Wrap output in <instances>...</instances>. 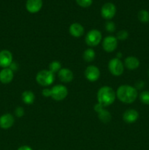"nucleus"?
Masks as SVG:
<instances>
[{"label":"nucleus","instance_id":"nucleus-1","mask_svg":"<svg viewBox=\"0 0 149 150\" xmlns=\"http://www.w3.org/2000/svg\"><path fill=\"white\" fill-rule=\"evenodd\" d=\"M137 96V90L135 87L130 85H121L116 91V97L124 103H132L136 100Z\"/></svg>","mask_w":149,"mask_h":150},{"label":"nucleus","instance_id":"nucleus-2","mask_svg":"<svg viewBox=\"0 0 149 150\" xmlns=\"http://www.w3.org/2000/svg\"><path fill=\"white\" fill-rule=\"evenodd\" d=\"M97 101L102 107L110 106L115 100L116 93L115 91L108 86H103L97 92Z\"/></svg>","mask_w":149,"mask_h":150},{"label":"nucleus","instance_id":"nucleus-3","mask_svg":"<svg viewBox=\"0 0 149 150\" xmlns=\"http://www.w3.org/2000/svg\"><path fill=\"white\" fill-rule=\"evenodd\" d=\"M55 80V74L49 70H42L38 72L36 76V81L38 84L42 86H49Z\"/></svg>","mask_w":149,"mask_h":150},{"label":"nucleus","instance_id":"nucleus-4","mask_svg":"<svg viewBox=\"0 0 149 150\" xmlns=\"http://www.w3.org/2000/svg\"><path fill=\"white\" fill-rule=\"evenodd\" d=\"M108 70L112 76H120L124 71V64L121 59L115 57L108 62Z\"/></svg>","mask_w":149,"mask_h":150},{"label":"nucleus","instance_id":"nucleus-5","mask_svg":"<svg viewBox=\"0 0 149 150\" xmlns=\"http://www.w3.org/2000/svg\"><path fill=\"white\" fill-rule=\"evenodd\" d=\"M102 39V35L100 31L97 29H91L86 35L85 40L86 43L90 47H95L99 45Z\"/></svg>","mask_w":149,"mask_h":150},{"label":"nucleus","instance_id":"nucleus-6","mask_svg":"<svg viewBox=\"0 0 149 150\" xmlns=\"http://www.w3.org/2000/svg\"><path fill=\"white\" fill-rule=\"evenodd\" d=\"M68 95V89L62 84H57L51 88V98L56 101L65 99Z\"/></svg>","mask_w":149,"mask_h":150},{"label":"nucleus","instance_id":"nucleus-7","mask_svg":"<svg viewBox=\"0 0 149 150\" xmlns=\"http://www.w3.org/2000/svg\"><path fill=\"white\" fill-rule=\"evenodd\" d=\"M116 13V7L111 2L105 3L101 9V16L106 20H111Z\"/></svg>","mask_w":149,"mask_h":150},{"label":"nucleus","instance_id":"nucleus-8","mask_svg":"<svg viewBox=\"0 0 149 150\" xmlns=\"http://www.w3.org/2000/svg\"><path fill=\"white\" fill-rule=\"evenodd\" d=\"M117 46H118V40L116 37L110 35L104 38L102 40V48L106 52H113L117 48Z\"/></svg>","mask_w":149,"mask_h":150},{"label":"nucleus","instance_id":"nucleus-9","mask_svg":"<svg viewBox=\"0 0 149 150\" xmlns=\"http://www.w3.org/2000/svg\"><path fill=\"white\" fill-rule=\"evenodd\" d=\"M85 77L91 82H95L100 77V70L94 65H89L85 70Z\"/></svg>","mask_w":149,"mask_h":150},{"label":"nucleus","instance_id":"nucleus-10","mask_svg":"<svg viewBox=\"0 0 149 150\" xmlns=\"http://www.w3.org/2000/svg\"><path fill=\"white\" fill-rule=\"evenodd\" d=\"M13 54L8 50H2L0 51V67L7 68L13 62Z\"/></svg>","mask_w":149,"mask_h":150},{"label":"nucleus","instance_id":"nucleus-11","mask_svg":"<svg viewBox=\"0 0 149 150\" xmlns=\"http://www.w3.org/2000/svg\"><path fill=\"white\" fill-rule=\"evenodd\" d=\"M15 118L11 114H4L0 117V127L3 130H7L13 127Z\"/></svg>","mask_w":149,"mask_h":150},{"label":"nucleus","instance_id":"nucleus-12","mask_svg":"<svg viewBox=\"0 0 149 150\" xmlns=\"http://www.w3.org/2000/svg\"><path fill=\"white\" fill-rule=\"evenodd\" d=\"M42 7V0H27L26 9L29 13H37Z\"/></svg>","mask_w":149,"mask_h":150},{"label":"nucleus","instance_id":"nucleus-13","mask_svg":"<svg viewBox=\"0 0 149 150\" xmlns=\"http://www.w3.org/2000/svg\"><path fill=\"white\" fill-rule=\"evenodd\" d=\"M139 118V113L135 109H128L124 111L123 114V120L127 124L134 123Z\"/></svg>","mask_w":149,"mask_h":150},{"label":"nucleus","instance_id":"nucleus-14","mask_svg":"<svg viewBox=\"0 0 149 150\" xmlns=\"http://www.w3.org/2000/svg\"><path fill=\"white\" fill-rule=\"evenodd\" d=\"M58 77L63 83H70L74 79V74L69 68H61L58 73Z\"/></svg>","mask_w":149,"mask_h":150},{"label":"nucleus","instance_id":"nucleus-15","mask_svg":"<svg viewBox=\"0 0 149 150\" xmlns=\"http://www.w3.org/2000/svg\"><path fill=\"white\" fill-rule=\"evenodd\" d=\"M14 77V72L9 67L3 68L0 71V82L4 84L10 83Z\"/></svg>","mask_w":149,"mask_h":150},{"label":"nucleus","instance_id":"nucleus-16","mask_svg":"<svg viewBox=\"0 0 149 150\" xmlns=\"http://www.w3.org/2000/svg\"><path fill=\"white\" fill-rule=\"evenodd\" d=\"M69 32L74 38H80L84 34V27L79 23H73L70 25Z\"/></svg>","mask_w":149,"mask_h":150},{"label":"nucleus","instance_id":"nucleus-17","mask_svg":"<svg viewBox=\"0 0 149 150\" xmlns=\"http://www.w3.org/2000/svg\"><path fill=\"white\" fill-rule=\"evenodd\" d=\"M124 67L129 70H134L140 66V60L136 57L129 56L124 60Z\"/></svg>","mask_w":149,"mask_h":150},{"label":"nucleus","instance_id":"nucleus-18","mask_svg":"<svg viewBox=\"0 0 149 150\" xmlns=\"http://www.w3.org/2000/svg\"><path fill=\"white\" fill-rule=\"evenodd\" d=\"M21 98L23 102L26 105H31L34 102L35 95L32 91L26 90L22 93Z\"/></svg>","mask_w":149,"mask_h":150},{"label":"nucleus","instance_id":"nucleus-19","mask_svg":"<svg viewBox=\"0 0 149 150\" xmlns=\"http://www.w3.org/2000/svg\"><path fill=\"white\" fill-rule=\"evenodd\" d=\"M95 57H96V54H95L94 50L92 49L91 48H87L84 51L83 54V59L87 62H91L94 60Z\"/></svg>","mask_w":149,"mask_h":150},{"label":"nucleus","instance_id":"nucleus-20","mask_svg":"<svg viewBox=\"0 0 149 150\" xmlns=\"http://www.w3.org/2000/svg\"><path fill=\"white\" fill-rule=\"evenodd\" d=\"M98 114V117L103 123H108L111 120V114L108 110L105 109V108L101 110Z\"/></svg>","mask_w":149,"mask_h":150},{"label":"nucleus","instance_id":"nucleus-21","mask_svg":"<svg viewBox=\"0 0 149 150\" xmlns=\"http://www.w3.org/2000/svg\"><path fill=\"white\" fill-rule=\"evenodd\" d=\"M49 67L48 70H49L51 73H53V74H55V73H58V72L60 71V70L62 68V67H61V62L57 61V60L51 62L49 64V67Z\"/></svg>","mask_w":149,"mask_h":150},{"label":"nucleus","instance_id":"nucleus-22","mask_svg":"<svg viewBox=\"0 0 149 150\" xmlns=\"http://www.w3.org/2000/svg\"><path fill=\"white\" fill-rule=\"evenodd\" d=\"M139 21L142 23H148L149 21V12L145 10H142L137 14Z\"/></svg>","mask_w":149,"mask_h":150},{"label":"nucleus","instance_id":"nucleus-23","mask_svg":"<svg viewBox=\"0 0 149 150\" xmlns=\"http://www.w3.org/2000/svg\"><path fill=\"white\" fill-rule=\"evenodd\" d=\"M140 101L145 105H149V91H143L140 94Z\"/></svg>","mask_w":149,"mask_h":150},{"label":"nucleus","instance_id":"nucleus-24","mask_svg":"<svg viewBox=\"0 0 149 150\" xmlns=\"http://www.w3.org/2000/svg\"><path fill=\"white\" fill-rule=\"evenodd\" d=\"M75 1L80 7H83V8L90 7L93 3V0H75Z\"/></svg>","mask_w":149,"mask_h":150},{"label":"nucleus","instance_id":"nucleus-25","mask_svg":"<svg viewBox=\"0 0 149 150\" xmlns=\"http://www.w3.org/2000/svg\"><path fill=\"white\" fill-rule=\"evenodd\" d=\"M128 37H129V33L127 31L121 30L117 33L116 38L117 40H118L124 41V40H126L128 38Z\"/></svg>","mask_w":149,"mask_h":150},{"label":"nucleus","instance_id":"nucleus-26","mask_svg":"<svg viewBox=\"0 0 149 150\" xmlns=\"http://www.w3.org/2000/svg\"><path fill=\"white\" fill-rule=\"evenodd\" d=\"M105 29H106L107 32H110V33H112L115 30V24L114 23V22L111 21H108L105 23Z\"/></svg>","mask_w":149,"mask_h":150},{"label":"nucleus","instance_id":"nucleus-27","mask_svg":"<svg viewBox=\"0 0 149 150\" xmlns=\"http://www.w3.org/2000/svg\"><path fill=\"white\" fill-rule=\"evenodd\" d=\"M15 115L17 117H18V118L23 117V115H24V109H23V107H17L15 108Z\"/></svg>","mask_w":149,"mask_h":150},{"label":"nucleus","instance_id":"nucleus-28","mask_svg":"<svg viewBox=\"0 0 149 150\" xmlns=\"http://www.w3.org/2000/svg\"><path fill=\"white\" fill-rule=\"evenodd\" d=\"M42 94L44 97H45V98L51 97V89L45 88V89H43V90H42Z\"/></svg>","mask_w":149,"mask_h":150},{"label":"nucleus","instance_id":"nucleus-29","mask_svg":"<svg viewBox=\"0 0 149 150\" xmlns=\"http://www.w3.org/2000/svg\"><path fill=\"white\" fill-rule=\"evenodd\" d=\"M144 85H145L144 82H143V81H138L136 83L135 86H134V87H135V89L137 90V89H142V88H143Z\"/></svg>","mask_w":149,"mask_h":150},{"label":"nucleus","instance_id":"nucleus-30","mask_svg":"<svg viewBox=\"0 0 149 150\" xmlns=\"http://www.w3.org/2000/svg\"><path fill=\"white\" fill-rule=\"evenodd\" d=\"M9 68L11 69L13 72L16 71V70H18V65L17 63L13 62H12V64H10V67H9Z\"/></svg>","mask_w":149,"mask_h":150},{"label":"nucleus","instance_id":"nucleus-31","mask_svg":"<svg viewBox=\"0 0 149 150\" xmlns=\"http://www.w3.org/2000/svg\"><path fill=\"white\" fill-rule=\"evenodd\" d=\"M104 108V107H102V105L99 103H96L94 106V110L96 113H99L101 110H102Z\"/></svg>","mask_w":149,"mask_h":150},{"label":"nucleus","instance_id":"nucleus-32","mask_svg":"<svg viewBox=\"0 0 149 150\" xmlns=\"http://www.w3.org/2000/svg\"><path fill=\"white\" fill-rule=\"evenodd\" d=\"M17 150H33V149H32L30 146L25 145V146H20V147H19Z\"/></svg>","mask_w":149,"mask_h":150},{"label":"nucleus","instance_id":"nucleus-33","mask_svg":"<svg viewBox=\"0 0 149 150\" xmlns=\"http://www.w3.org/2000/svg\"><path fill=\"white\" fill-rule=\"evenodd\" d=\"M121 57H122V54H121V53H120V52L118 53V54H117V55H116V58L121 59Z\"/></svg>","mask_w":149,"mask_h":150},{"label":"nucleus","instance_id":"nucleus-34","mask_svg":"<svg viewBox=\"0 0 149 150\" xmlns=\"http://www.w3.org/2000/svg\"><path fill=\"white\" fill-rule=\"evenodd\" d=\"M148 76H149V70H148Z\"/></svg>","mask_w":149,"mask_h":150}]
</instances>
